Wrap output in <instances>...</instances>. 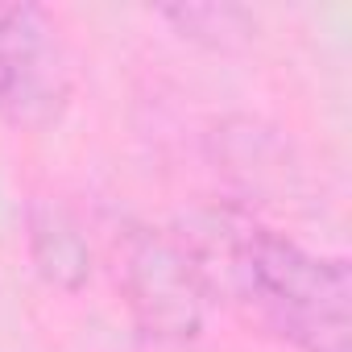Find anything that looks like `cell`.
<instances>
[{"label": "cell", "instance_id": "3", "mask_svg": "<svg viewBox=\"0 0 352 352\" xmlns=\"http://www.w3.org/2000/svg\"><path fill=\"white\" fill-rule=\"evenodd\" d=\"M71 96V58L58 21L30 0H0V120L46 129Z\"/></svg>", "mask_w": 352, "mask_h": 352}, {"label": "cell", "instance_id": "4", "mask_svg": "<svg viewBox=\"0 0 352 352\" xmlns=\"http://www.w3.org/2000/svg\"><path fill=\"white\" fill-rule=\"evenodd\" d=\"M30 257L38 274L63 290H79L91 274V253L79 224L54 204H38L30 212Z\"/></svg>", "mask_w": 352, "mask_h": 352}, {"label": "cell", "instance_id": "1", "mask_svg": "<svg viewBox=\"0 0 352 352\" xmlns=\"http://www.w3.org/2000/svg\"><path fill=\"white\" fill-rule=\"evenodd\" d=\"M195 257L208 294H224L249 319L298 352H348L352 274L344 257L307 253L278 228L220 208L179 236Z\"/></svg>", "mask_w": 352, "mask_h": 352}, {"label": "cell", "instance_id": "2", "mask_svg": "<svg viewBox=\"0 0 352 352\" xmlns=\"http://www.w3.org/2000/svg\"><path fill=\"white\" fill-rule=\"evenodd\" d=\"M120 286L137 327L149 340H195L208 315V286L174 232L133 228L120 241Z\"/></svg>", "mask_w": 352, "mask_h": 352}, {"label": "cell", "instance_id": "5", "mask_svg": "<svg viewBox=\"0 0 352 352\" xmlns=\"http://www.w3.org/2000/svg\"><path fill=\"white\" fill-rule=\"evenodd\" d=\"M166 17L183 34L204 38L212 46H224L228 34H245L249 30V13L232 9V5H179V9H166Z\"/></svg>", "mask_w": 352, "mask_h": 352}]
</instances>
